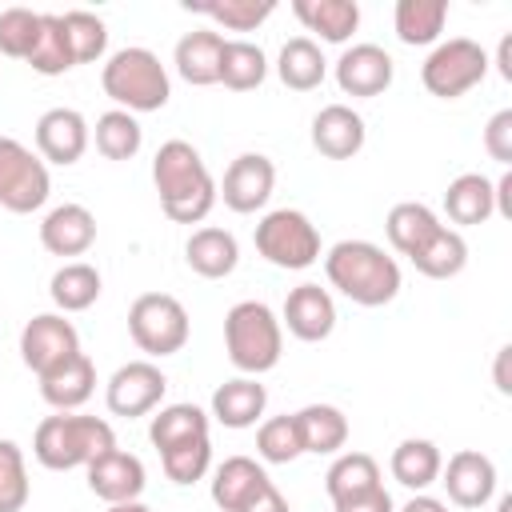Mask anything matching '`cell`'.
Wrapping results in <instances>:
<instances>
[{
  "mask_svg": "<svg viewBox=\"0 0 512 512\" xmlns=\"http://www.w3.org/2000/svg\"><path fill=\"white\" fill-rule=\"evenodd\" d=\"M152 184L160 208L176 224H200L216 204V180L204 156L188 140H164L152 160Z\"/></svg>",
  "mask_w": 512,
  "mask_h": 512,
  "instance_id": "1",
  "label": "cell"
},
{
  "mask_svg": "<svg viewBox=\"0 0 512 512\" xmlns=\"http://www.w3.org/2000/svg\"><path fill=\"white\" fill-rule=\"evenodd\" d=\"M328 284L360 308H384L400 292V264L372 240H340L324 256Z\"/></svg>",
  "mask_w": 512,
  "mask_h": 512,
  "instance_id": "2",
  "label": "cell"
},
{
  "mask_svg": "<svg viewBox=\"0 0 512 512\" xmlns=\"http://www.w3.org/2000/svg\"><path fill=\"white\" fill-rule=\"evenodd\" d=\"M112 448H116L112 424L100 416H76V412L44 416L32 436V456L52 472L88 468L96 456H104Z\"/></svg>",
  "mask_w": 512,
  "mask_h": 512,
  "instance_id": "3",
  "label": "cell"
},
{
  "mask_svg": "<svg viewBox=\"0 0 512 512\" xmlns=\"http://www.w3.org/2000/svg\"><path fill=\"white\" fill-rule=\"evenodd\" d=\"M224 352L244 376H264L284 356V328L264 300H240L224 316Z\"/></svg>",
  "mask_w": 512,
  "mask_h": 512,
  "instance_id": "4",
  "label": "cell"
},
{
  "mask_svg": "<svg viewBox=\"0 0 512 512\" xmlns=\"http://www.w3.org/2000/svg\"><path fill=\"white\" fill-rule=\"evenodd\" d=\"M100 88L124 112H160L172 96V84H168V72L160 64V56L148 52V48H136V44L120 48L104 60Z\"/></svg>",
  "mask_w": 512,
  "mask_h": 512,
  "instance_id": "5",
  "label": "cell"
},
{
  "mask_svg": "<svg viewBox=\"0 0 512 512\" xmlns=\"http://www.w3.org/2000/svg\"><path fill=\"white\" fill-rule=\"evenodd\" d=\"M256 252L276 264V268H288V272H300V268H312L320 260V232L316 224L300 212V208H276V212H264L256 232Z\"/></svg>",
  "mask_w": 512,
  "mask_h": 512,
  "instance_id": "6",
  "label": "cell"
},
{
  "mask_svg": "<svg viewBox=\"0 0 512 512\" xmlns=\"http://www.w3.org/2000/svg\"><path fill=\"white\" fill-rule=\"evenodd\" d=\"M488 64H492V56H488L476 40L452 36V40H440V44L428 52V60L420 64V80H424V88H428L432 96L456 100V96L472 92V88L488 76Z\"/></svg>",
  "mask_w": 512,
  "mask_h": 512,
  "instance_id": "7",
  "label": "cell"
},
{
  "mask_svg": "<svg viewBox=\"0 0 512 512\" xmlns=\"http://www.w3.org/2000/svg\"><path fill=\"white\" fill-rule=\"evenodd\" d=\"M128 332L148 356H176L188 344V312L168 292H144L128 308Z\"/></svg>",
  "mask_w": 512,
  "mask_h": 512,
  "instance_id": "8",
  "label": "cell"
},
{
  "mask_svg": "<svg viewBox=\"0 0 512 512\" xmlns=\"http://www.w3.org/2000/svg\"><path fill=\"white\" fill-rule=\"evenodd\" d=\"M48 192H52L48 164L32 148H24L16 136H0V208L24 216L44 208Z\"/></svg>",
  "mask_w": 512,
  "mask_h": 512,
  "instance_id": "9",
  "label": "cell"
},
{
  "mask_svg": "<svg viewBox=\"0 0 512 512\" xmlns=\"http://www.w3.org/2000/svg\"><path fill=\"white\" fill-rule=\"evenodd\" d=\"M164 388H168V376L152 360H128L108 376L104 404L112 416H128V420L148 416L164 400Z\"/></svg>",
  "mask_w": 512,
  "mask_h": 512,
  "instance_id": "10",
  "label": "cell"
},
{
  "mask_svg": "<svg viewBox=\"0 0 512 512\" xmlns=\"http://www.w3.org/2000/svg\"><path fill=\"white\" fill-rule=\"evenodd\" d=\"M272 188H276V164L264 152H240L224 168V180L216 184V200H224L232 212L248 216L268 204Z\"/></svg>",
  "mask_w": 512,
  "mask_h": 512,
  "instance_id": "11",
  "label": "cell"
},
{
  "mask_svg": "<svg viewBox=\"0 0 512 512\" xmlns=\"http://www.w3.org/2000/svg\"><path fill=\"white\" fill-rule=\"evenodd\" d=\"M72 352H80V332L72 320H64V312H40L20 328V360L36 376L68 360Z\"/></svg>",
  "mask_w": 512,
  "mask_h": 512,
  "instance_id": "12",
  "label": "cell"
},
{
  "mask_svg": "<svg viewBox=\"0 0 512 512\" xmlns=\"http://www.w3.org/2000/svg\"><path fill=\"white\" fill-rule=\"evenodd\" d=\"M440 484L456 508H484L496 496V464L480 448H460L440 468Z\"/></svg>",
  "mask_w": 512,
  "mask_h": 512,
  "instance_id": "13",
  "label": "cell"
},
{
  "mask_svg": "<svg viewBox=\"0 0 512 512\" xmlns=\"http://www.w3.org/2000/svg\"><path fill=\"white\" fill-rule=\"evenodd\" d=\"M88 140L92 128L76 108H48L36 120V156L44 164H60V168L76 164L88 152Z\"/></svg>",
  "mask_w": 512,
  "mask_h": 512,
  "instance_id": "14",
  "label": "cell"
},
{
  "mask_svg": "<svg viewBox=\"0 0 512 512\" xmlns=\"http://www.w3.org/2000/svg\"><path fill=\"white\" fill-rule=\"evenodd\" d=\"M392 76H396V64L380 44H352L336 60V84L344 96H360V100L380 96L392 88Z\"/></svg>",
  "mask_w": 512,
  "mask_h": 512,
  "instance_id": "15",
  "label": "cell"
},
{
  "mask_svg": "<svg viewBox=\"0 0 512 512\" xmlns=\"http://www.w3.org/2000/svg\"><path fill=\"white\" fill-rule=\"evenodd\" d=\"M280 328H288L296 340L304 344H316V340H328L332 328H336V304H332V292L320 288V284H296L284 300V320Z\"/></svg>",
  "mask_w": 512,
  "mask_h": 512,
  "instance_id": "16",
  "label": "cell"
},
{
  "mask_svg": "<svg viewBox=\"0 0 512 512\" xmlns=\"http://www.w3.org/2000/svg\"><path fill=\"white\" fill-rule=\"evenodd\" d=\"M368 140L364 116L348 104H324L312 116V148L328 160H352Z\"/></svg>",
  "mask_w": 512,
  "mask_h": 512,
  "instance_id": "17",
  "label": "cell"
},
{
  "mask_svg": "<svg viewBox=\"0 0 512 512\" xmlns=\"http://www.w3.org/2000/svg\"><path fill=\"white\" fill-rule=\"evenodd\" d=\"M148 484V472L140 464V456L124 452V448H112L104 456H96L88 464V488L104 500V504H124V500H140Z\"/></svg>",
  "mask_w": 512,
  "mask_h": 512,
  "instance_id": "18",
  "label": "cell"
},
{
  "mask_svg": "<svg viewBox=\"0 0 512 512\" xmlns=\"http://www.w3.org/2000/svg\"><path fill=\"white\" fill-rule=\"evenodd\" d=\"M40 380V396L56 408V412H76L92 392H96V364L84 352H72L68 360L52 364L48 372L36 376Z\"/></svg>",
  "mask_w": 512,
  "mask_h": 512,
  "instance_id": "19",
  "label": "cell"
},
{
  "mask_svg": "<svg viewBox=\"0 0 512 512\" xmlns=\"http://www.w3.org/2000/svg\"><path fill=\"white\" fill-rule=\"evenodd\" d=\"M40 244L52 256H84L96 244V216L84 204H56L40 220Z\"/></svg>",
  "mask_w": 512,
  "mask_h": 512,
  "instance_id": "20",
  "label": "cell"
},
{
  "mask_svg": "<svg viewBox=\"0 0 512 512\" xmlns=\"http://www.w3.org/2000/svg\"><path fill=\"white\" fill-rule=\"evenodd\" d=\"M220 52H224V36L212 28H196L176 40L172 64H176L180 80L208 88V84H220Z\"/></svg>",
  "mask_w": 512,
  "mask_h": 512,
  "instance_id": "21",
  "label": "cell"
},
{
  "mask_svg": "<svg viewBox=\"0 0 512 512\" xmlns=\"http://www.w3.org/2000/svg\"><path fill=\"white\" fill-rule=\"evenodd\" d=\"M184 260H188V268H192L196 276H204V280H224V276L236 272V264H240V244H236V236H232L228 228L208 224V228H196V232L188 236Z\"/></svg>",
  "mask_w": 512,
  "mask_h": 512,
  "instance_id": "22",
  "label": "cell"
},
{
  "mask_svg": "<svg viewBox=\"0 0 512 512\" xmlns=\"http://www.w3.org/2000/svg\"><path fill=\"white\" fill-rule=\"evenodd\" d=\"M268 408V388L256 376L224 380L212 392V420L224 428H252Z\"/></svg>",
  "mask_w": 512,
  "mask_h": 512,
  "instance_id": "23",
  "label": "cell"
},
{
  "mask_svg": "<svg viewBox=\"0 0 512 512\" xmlns=\"http://www.w3.org/2000/svg\"><path fill=\"white\" fill-rule=\"evenodd\" d=\"M264 484H268L264 464H256L252 456H228L212 472V504L220 512H240Z\"/></svg>",
  "mask_w": 512,
  "mask_h": 512,
  "instance_id": "24",
  "label": "cell"
},
{
  "mask_svg": "<svg viewBox=\"0 0 512 512\" xmlns=\"http://www.w3.org/2000/svg\"><path fill=\"white\" fill-rule=\"evenodd\" d=\"M292 16L328 44H344L360 28L356 0H292Z\"/></svg>",
  "mask_w": 512,
  "mask_h": 512,
  "instance_id": "25",
  "label": "cell"
},
{
  "mask_svg": "<svg viewBox=\"0 0 512 512\" xmlns=\"http://www.w3.org/2000/svg\"><path fill=\"white\" fill-rule=\"evenodd\" d=\"M296 416L300 444L312 456H336L348 444V416L336 404H304Z\"/></svg>",
  "mask_w": 512,
  "mask_h": 512,
  "instance_id": "26",
  "label": "cell"
},
{
  "mask_svg": "<svg viewBox=\"0 0 512 512\" xmlns=\"http://www.w3.org/2000/svg\"><path fill=\"white\" fill-rule=\"evenodd\" d=\"M388 468H392V480H396V484H404V488H412V492H424V488H432V484L440 480L444 456H440V448H436L432 440L408 436V440H400V444L392 448Z\"/></svg>",
  "mask_w": 512,
  "mask_h": 512,
  "instance_id": "27",
  "label": "cell"
},
{
  "mask_svg": "<svg viewBox=\"0 0 512 512\" xmlns=\"http://www.w3.org/2000/svg\"><path fill=\"white\" fill-rule=\"evenodd\" d=\"M276 76L292 92H312V88L324 84L328 60H324V52H320V44L312 36H292L276 56Z\"/></svg>",
  "mask_w": 512,
  "mask_h": 512,
  "instance_id": "28",
  "label": "cell"
},
{
  "mask_svg": "<svg viewBox=\"0 0 512 512\" xmlns=\"http://www.w3.org/2000/svg\"><path fill=\"white\" fill-rule=\"evenodd\" d=\"M444 212L452 224L460 228H472V224H484L496 204H492V180L480 176V172H460L448 188H444Z\"/></svg>",
  "mask_w": 512,
  "mask_h": 512,
  "instance_id": "29",
  "label": "cell"
},
{
  "mask_svg": "<svg viewBox=\"0 0 512 512\" xmlns=\"http://www.w3.org/2000/svg\"><path fill=\"white\" fill-rule=\"evenodd\" d=\"M408 260H412L416 272L428 276V280H452V276H460L464 264H468V244H464V236H460L456 228H444V224H440V228L424 240V248L412 252Z\"/></svg>",
  "mask_w": 512,
  "mask_h": 512,
  "instance_id": "30",
  "label": "cell"
},
{
  "mask_svg": "<svg viewBox=\"0 0 512 512\" xmlns=\"http://www.w3.org/2000/svg\"><path fill=\"white\" fill-rule=\"evenodd\" d=\"M380 488V464L376 456L368 452H336V460L328 464V476H324V492L332 504L348 500V496H364Z\"/></svg>",
  "mask_w": 512,
  "mask_h": 512,
  "instance_id": "31",
  "label": "cell"
},
{
  "mask_svg": "<svg viewBox=\"0 0 512 512\" xmlns=\"http://www.w3.org/2000/svg\"><path fill=\"white\" fill-rule=\"evenodd\" d=\"M444 20H448V0H400L396 12H392L396 36L408 48L436 44L440 32H444Z\"/></svg>",
  "mask_w": 512,
  "mask_h": 512,
  "instance_id": "32",
  "label": "cell"
},
{
  "mask_svg": "<svg viewBox=\"0 0 512 512\" xmlns=\"http://www.w3.org/2000/svg\"><path fill=\"white\" fill-rule=\"evenodd\" d=\"M436 228H440V216H436L428 204H420V200H400V204H392V212H388V220H384L388 244H392L400 256L420 252L424 240H428Z\"/></svg>",
  "mask_w": 512,
  "mask_h": 512,
  "instance_id": "33",
  "label": "cell"
},
{
  "mask_svg": "<svg viewBox=\"0 0 512 512\" xmlns=\"http://www.w3.org/2000/svg\"><path fill=\"white\" fill-rule=\"evenodd\" d=\"M48 296L60 312H84L100 300V272L84 260H68L64 268L52 272V284H48Z\"/></svg>",
  "mask_w": 512,
  "mask_h": 512,
  "instance_id": "34",
  "label": "cell"
},
{
  "mask_svg": "<svg viewBox=\"0 0 512 512\" xmlns=\"http://www.w3.org/2000/svg\"><path fill=\"white\" fill-rule=\"evenodd\" d=\"M268 76V56L252 40H224L220 52V84L232 92H252Z\"/></svg>",
  "mask_w": 512,
  "mask_h": 512,
  "instance_id": "35",
  "label": "cell"
},
{
  "mask_svg": "<svg viewBox=\"0 0 512 512\" xmlns=\"http://www.w3.org/2000/svg\"><path fill=\"white\" fill-rule=\"evenodd\" d=\"M92 140H96V152L104 160H132L144 144V128L136 124L132 112L124 108H108L104 116H96V128H92Z\"/></svg>",
  "mask_w": 512,
  "mask_h": 512,
  "instance_id": "36",
  "label": "cell"
},
{
  "mask_svg": "<svg viewBox=\"0 0 512 512\" xmlns=\"http://www.w3.org/2000/svg\"><path fill=\"white\" fill-rule=\"evenodd\" d=\"M196 436H208V412L196 404H164L148 424V440L156 444V452Z\"/></svg>",
  "mask_w": 512,
  "mask_h": 512,
  "instance_id": "37",
  "label": "cell"
},
{
  "mask_svg": "<svg viewBox=\"0 0 512 512\" xmlns=\"http://www.w3.org/2000/svg\"><path fill=\"white\" fill-rule=\"evenodd\" d=\"M184 8L216 20L228 32H252L276 12V0H188Z\"/></svg>",
  "mask_w": 512,
  "mask_h": 512,
  "instance_id": "38",
  "label": "cell"
},
{
  "mask_svg": "<svg viewBox=\"0 0 512 512\" xmlns=\"http://www.w3.org/2000/svg\"><path fill=\"white\" fill-rule=\"evenodd\" d=\"M28 64H32V72H40V76H64V72L76 68V56H72L64 20H60L56 12H44V16H40V40H36Z\"/></svg>",
  "mask_w": 512,
  "mask_h": 512,
  "instance_id": "39",
  "label": "cell"
},
{
  "mask_svg": "<svg viewBox=\"0 0 512 512\" xmlns=\"http://www.w3.org/2000/svg\"><path fill=\"white\" fill-rule=\"evenodd\" d=\"M256 456L264 464H292L296 456H304L296 416H268L256 428Z\"/></svg>",
  "mask_w": 512,
  "mask_h": 512,
  "instance_id": "40",
  "label": "cell"
},
{
  "mask_svg": "<svg viewBox=\"0 0 512 512\" xmlns=\"http://www.w3.org/2000/svg\"><path fill=\"white\" fill-rule=\"evenodd\" d=\"M160 464H164V476L172 484H196L212 468V440L208 436L180 440V444H172V448L160 452Z\"/></svg>",
  "mask_w": 512,
  "mask_h": 512,
  "instance_id": "41",
  "label": "cell"
},
{
  "mask_svg": "<svg viewBox=\"0 0 512 512\" xmlns=\"http://www.w3.org/2000/svg\"><path fill=\"white\" fill-rule=\"evenodd\" d=\"M40 16L44 12H32V8H4L0 12V56L28 60L40 40Z\"/></svg>",
  "mask_w": 512,
  "mask_h": 512,
  "instance_id": "42",
  "label": "cell"
},
{
  "mask_svg": "<svg viewBox=\"0 0 512 512\" xmlns=\"http://www.w3.org/2000/svg\"><path fill=\"white\" fill-rule=\"evenodd\" d=\"M64 20V32H68V44H72V56H76V64H92V60H100L104 56V48H108V28H104V20L96 16V12H64L60 16Z\"/></svg>",
  "mask_w": 512,
  "mask_h": 512,
  "instance_id": "43",
  "label": "cell"
},
{
  "mask_svg": "<svg viewBox=\"0 0 512 512\" xmlns=\"http://www.w3.org/2000/svg\"><path fill=\"white\" fill-rule=\"evenodd\" d=\"M28 504V468L16 440H0V512H20Z\"/></svg>",
  "mask_w": 512,
  "mask_h": 512,
  "instance_id": "44",
  "label": "cell"
},
{
  "mask_svg": "<svg viewBox=\"0 0 512 512\" xmlns=\"http://www.w3.org/2000/svg\"><path fill=\"white\" fill-rule=\"evenodd\" d=\"M484 152H488L500 168L512 164V108H500V112L484 124Z\"/></svg>",
  "mask_w": 512,
  "mask_h": 512,
  "instance_id": "45",
  "label": "cell"
},
{
  "mask_svg": "<svg viewBox=\"0 0 512 512\" xmlns=\"http://www.w3.org/2000/svg\"><path fill=\"white\" fill-rule=\"evenodd\" d=\"M332 512H396V504H392L388 488L380 484V488H372V492H364V496H348V500L332 504Z\"/></svg>",
  "mask_w": 512,
  "mask_h": 512,
  "instance_id": "46",
  "label": "cell"
},
{
  "mask_svg": "<svg viewBox=\"0 0 512 512\" xmlns=\"http://www.w3.org/2000/svg\"><path fill=\"white\" fill-rule=\"evenodd\" d=\"M240 512H288V500H284V492L268 480V484H264V488H260V492H256Z\"/></svg>",
  "mask_w": 512,
  "mask_h": 512,
  "instance_id": "47",
  "label": "cell"
},
{
  "mask_svg": "<svg viewBox=\"0 0 512 512\" xmlns=\"http://www.w3.org/2000/svg\"><path fill=\"white\" fill-rule=\"evenodd\" d=\"M492 204L504 220H512V172L508 168L500 172V180H492Z\"/></svg>",
  "mask_w": 512,
  "mask_h": 512,
  "instance_id": "48",
  "label": "cell"
},
{
  "mask_svg": "<svg viewBox=\"0 0 512 512\" xmlns=\"http://www.w3.org/2000/svg\"><path fill=\"white\" fill-rule=\"evenodd\" d=\"M508 360H512V348L504 344V348L496 352V368H492V376H496V392H500V396H512V376H508Z\"/></svg>",
  "mask_w": 512,
  "mask_h": 512,
  "instance_id": "49",
  "label": "cell"
},
{
  "mask_svg": "<svg viewBox=\"0 0 512 512\" xmlns=\"http://www.w3.org/2000/svg\"><path fill=\"white\" fill-rule=\"evenodd\" d=\"M396 512H448V504L444 500H436V496H428V492H416L404 508H396Z\"/></svg>",
  "mask_w": 512,
  "mask_h": 512,
  "instance_id": "50",
  "label": "cell"
},
{
  "mask_svg": "<svg viewBox=\"0 0 512 512\" xmlns=\"http://www.w3.org/2000/svg\"><path fill=\"white\" fill-rule=\"evenodd\" d=\"M496 72L504 80H512V32L500 36V48H496Z\"/></svg>",
  "mask_w": 512,
  "mask_h": 512,
  "instance_id": "51",
  "label": "cell"
},
{
  "mask_svg": "<svg viewBox=\"0 0 512 512\" xmlns=\"http://www.w3.org/2000/svg\"><path fill=\"white\" fill-rule=\"evenodd\" d=\"M104 512H152L144 500H124V504H108Z\"/></svg>",
  "mask_w": 512,
  "mask_h": 512,
  "instance_id": "52",
  "label": "cell"
}]
</instances>
